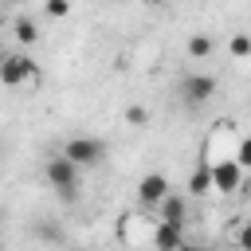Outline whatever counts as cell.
<instances>
[{
    "label": "cell",
    "mask_w": 251,
    "mask_h": 251,
    "mask_svg": "<svg viewBox=\"0 0 251 251\" xmlns=\"http://www.w3.org/2000/svg\"><path fill=\"white\" fill-rule=\"evenodd\" d=\"M47 180H51V188H55L59 200H67V204L78 200V165L71 157H63V153L51 157L47 161Z\"/></svg>",
    "instance_id": "6da1fadb"
},
{
    "label": "cell",
    "mask_w": 251,
    "mask_h": 251,
    "mask_svg": "<svg viewBox=\"0 0 251 251\" xmlns=\"http://www.w3.org/2000/svg\"><path fill=\"white\" fill-rule=\"evenodd\" d=\"M63 157H71L78 169L98 165V161L106 157V141H102V137H71V141L63 145Z\"/></svg>",
    "instance_id": "7a4b0ae2"
},
{
    "label": "cell",
    "mask_w": 251,
    "mask_h": 251,
    "mask_svg": "<svg viewBox=\"0 0 251 251\" xmlns=\"http://www.w3.org/2000/svg\"><path fill=\"white\" fill-rule=\"evenodd\" d=\"M212 188H220V192H239V188H243V165H239L235 157L212 161Z\"/></svg>",
    "instance_id": "3957f363"
},
{
    "label": "cell",
    "mask_w": 251,
    "mask_h": 251,
    "mask_svg": "<svg viewBox=\"0 0 251 251\" xmlns=\"http://www.w3.org/2000/svg\"><path fill=\"white\" fill-rule=\"evenodd\" d=\"M180 94H184L188 106H204V102L216 94V78H212V75H184Z\"/></svg>",
    "instance_id": "277c9868"
},
{
    "label": "cell",
    "mask_w": 251,
    "mask_h": 251,
    "mask_svg": "<svg viewBox=\"0 0 251 251\" xmlns=\"http://www.w3.org/2000/svg\"><path fill=\"white\" fill-rule=\"evenodd\" d=\"M27 78H35V63H31L27 55H8V59L0 63V82H4V86H20V82H27Z\"/></svg>",
    "instance_id": "5b68a950"
},
{
    "label": "cell",
    "mask_w": 251,
    "mask_h": 251,
    "mask_svg": "<svg viewBox=\"0 0 251 251\" xmlns=\"http://www.w3.org/2000/svg\"><path fill=\"white\" fill-rule=\"evenodd\" d=\"M165 196H169V180H165L161 173H145L141 184H137V200H141L145 208H157Z\"/></svg>",
    "instance_id": "8992f818"
},
{
    "label": "cell",
    "mask_w": 251,
    "mask_h": 251,
    "mask_svg": "<svg viewBox=\"0 0 251 251\" xmlns=\"http://www.w3.org/2000/svg\"><path fill=\"white\" fill-rule=\"evenodd\" d=\"M149 239H153V247H157V251H176V247L184 243V227H176V224H165V220H153V231H149Z\"/></svg>",
    "instance_id": "52a82bcc"
},
{
    "label": "cell",
    "mask_w": 251,
    "mask_h": 251,
    "mask_svg": "<svg viewBox=\"0 0 251 251\" xmlns=\"http://www.w3.org/2000/svg\"><path fill=\"white\" fill-rule=\"evenodd\" d=\"M157 220L184 227V220H188V200H184V196H176V192H169V196L157 204Z\"/></svg>",
    "instance_id": "ba28073f"
},
{
    "label": "cell",
    "mask_w": 251,
    "mask_h": 251,
    "mask_svg": "<svg viewBox=\"0 0 251 251\" xmlns=\"http://www.w3.org/2000/svg\"><path fill=\"white\" fill-rule=\"evenodd\" d=\"M188 192H192V196H204V192H212V165H208V161L192 169V176H188Z\"/></svg>",
    "instance_id": "9c48e42d"
},
{
    "label": "cell",
    "mask_w": 251,
    "mask_h": 251,
    "mask_svg": "<svg viewBox=\"0 0 251 251\" xmlns=\"http://www.w3.org/2000/svg\"><path fill=\"white\" fill-rule=\"evenodd\" d=\"M16 39H20V43H35V39H39V27H35L27 16H20V20H16Z\"/></svg>",
    "instance_id": "30bf717a"
},
{
    "label": "cell",
    "mask_w": 251,
    "mask_h": 251,
    "mask_svg": "<svg viewBox=\"0 0 251 251\" xmlns=\"http://www.w3.org/2000/svg\"><path fill=\"white\" fill-rule=\"evenodd\" d=\"M227 51H231L235 59H243V55H251V35H243V31H235V35L227 39Z\"/></svg>",
    "instance_id": "8fae6325"
},
{
    "label": "cell",
    "mask_w": 251,
    "mask_h": 251,
    "mask_svg": "<svg viewBox=\"0 0 251 251\" xmlns=\"http://www.w3.org/2000/svg\"><path fill=\"white\" fill-rule=\"evenodd\" d=\"M188 55H192V59L212 55V39H208V35H192V39H188Z\"/></svg>",
    "instance_id": "7c38bea8"
},
{
    "label": "cell",
    "mask_w": 251,
    "mask_h": 251,
    "mask_svg": "<svg viewBox=\"0 0 251 251\" xmlns=\"http://www.w3.org/2000/svg\"><path fill=\"white\" fill-rule=\"evenodd\" d=\"M235 161H239L243 169H251V137H243V141L235 145Z\"/></svg>",
    "instance_id": "4fadbf2b"
},
{
    "label": "cell",
    "mask_w": 251,
    "mask_h": 251,
    "mask_svg": "<svg viewBox=\"0 0 251 251\" xmlns=\"http://www.w3.org/2000/svg\"><path fill=\"white\" fill-rule=\"evenodd\" d=\"M145 118H149V114H145L141 106H129V110H126V122H129V126H145Z\"/></svg>",
    "instance_id": "5bb4252c"
},
{
    "label": "cell",
    "mask_w": 251,
    "mask_h": 251,
    "mask_svg": "<svg viewBox=\"0 0 251 251\" xmlns=\"http://www.w3.org/2000/svg\"><path fill=\"white\" fill-rule=\"evenodd\" d=\"M35 231H39V235H43V239H55V243H63V231H59V227H55V224H39V227H35Z\"/></svg>",
    "instance_id": "9a60e30c"
},
{
    "label": "cell",
    "mask_w": 251,
    "mask_h": 251,
    "mask_svg": "<svg viewBox=\"0 0 251 251\" xmlns=\"http://www.w3.org/2000/svg\"><path fill=\"white\" fill-rule=\"evenodd\" d=\"M71 12V0H47V16H67Z\"/></svg>",
    "instance_id": "2e32d148"
},
{
    "label": "cell",
    "mask_w": 251,
    "mask_h": 251,
    "mask_svg": "<svg viewBox=\"0 0 251 251\" xmlns=\"http://www.w3.org/2000/svg\"><path fill=\"white\" fill-rule=\"evenodd\" d=\"M239 247H243V251H251V220H247V224H243V231H239Z\"/></svg>",
    "instance_id": "e0dca14e"
},
{
    "label": "cell",
    "mask_w": 251,
    "mask_h": 251,
    "mask_svg": "<svg viewBox=\"0 0 251 251\" xmlns=\"http://www.w3.org/2000/svg\"><path fill=\"white\" fill-rule=\"evenodd\" d=\"M176 251H200V247H196V243H188V239H184V243H180V247H176Z\"/></svg>",
    "instance_id": "ac0fdd59"
},
{
    "label": "cell",
    "mask_w": 251,
    "mask_h": 251,
    "mask_svg": "<svg viewBox=\"0 0 251 251\" xmlns=\"http://www.w3.org/2000/svg\"><path fill=\"white\" fill-rule=\"evenodd\" d=\"M4 59H8V55H4V51H0V63H4Z\"/></svg>",
    "instance_id": "d6986e66"
},
{
    "label": "cell",
    "mask_w": 251,
    "mask_h": 251,
    "mask_svg": "<svg viewBox=\"0 0 251 251\" xmlns=\"http://www.w3.org/2000/svg\"><path fill=\"white\" fill-rule=\"evenodd\" d=\"M149 4H165V0H149Z\"/></svg>",
    "instance_id": "ffe728a7"
},
{
    "label": "cell",
    "mask_w": 251,
    "mask_h": 251,
    "mask_svg": "<svg viewBox=\"0 0 251 251\" xmlns=\"http://www.w3.org/2000/svg\"><path fill=\"white\" fill-rule=\"evenodd\" d=\"M0 216H4V212H0Z\"/></svg>",
    "instance_id": "44dd1931"
}]
</instances>
